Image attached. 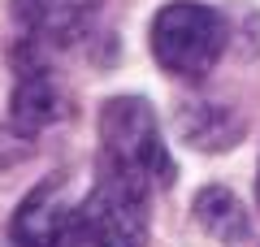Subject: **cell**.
Segmentation results:
<instances>
[{"mask_svg": "<svg viewBox=\"0 0 260 247\" xmlns=\"http://www.w3.org/2000/svg\"><path fill=\"white\" fill-rule=\"evenodd\" d=\"M74 113L65 82L48 70L39 56H22V65L13 70V91H9V117L13 130L22 135H39L48 126H61Z\"/></svg>", "mask_w": 260, "mask_h": 247, "instance_id": "5b68a950", "label": "cell"}, {"mask_svg": "<svg viewBox=\"0 0 260 247\" xmlns=\"http://www.w3.org/2000/svg\"><path fill=\"white\" fill-rule=\"evenodd\" d=\"M65 247H148V191L100 174V182L78 200Z\"/></svg>", "mask_w": 260, "mask_h": 247, "instance_id": "3957f363", "label": "cell"}, {"mask_svg": "<svg viewBox=\"0 0 260 247\" xmlns=\"http://www.w3.org/2000/svg\"><path fill=\"white\" fill-rule=\"evenodd\" d=\"M256 200H260V169H256Z\"/></svg>", "mask_w": 260, "mask_h": 247, "instance_id": "9c48e42d", "label": "cell"}, {"mask_svg": "<svg viewBox=\"0 0 260 247\" xmlns=\"http://www.w3.org/2000/svg\"><path fill=\"white\" fill-rule=\"evenodd\" d=\"M100 174L126 178L143 191L174 187L178 165L160 139V121L143 96H113L100 109Z\"/></svg>", "mask_w": 260, "mask_h": 247, "instance_id": "6da1fadb", "label": "cell"}, {"mask_svg": "<svg viewBox=\"0 0 260 247\" xmlns=\"http://www.w3.org/2000/svg\"><path fill=\"white\" fill-rule=\"evenodd\" d=\"M70 178H48L39 182L26 200L18 204V212L9 217V238L13 247H65L70 230H74L78 200L70 195Z\"/></svg>", "mask_w": 260, "mask_h": 247, "instance_id": "277c9868", "label": "cell"}, {"mask_svg": "<svg viewBox=\"0 0 260 247\" xmlns=\"http://www.w3.org/2000/svg\"><path fill=\"white\" fill-rule=\"evenodd\" d=\"M178 130L191 147L200 152H225L243 139V117L225 104H213V100H200L191 109H178Z\"/></svg>", "mask_w": 260, "mask_h": 247, "instance_id": "52a82bcc", "label": "cell"}, {"mask_svg": "<svg viewBox=\"0 0 260 247\" xmlns=\"http://www.w3.org/2000/svg\"><path fill=\"white\" fill-rule=\"evenodd\" d=\"M9 9L35 39L70 44L91 26V18L100 13V0H9Z\"/></svg>", "mask_w": 260, "mask_h": 247, "instance_id": "8992f818", "label": "cell"}, {"mask_svg": "<svg viewBox=\"0 0 260 247\" xmlns=\"http://www.w3.org/2000/svg\"><path fill=\"white\" fill-rule=\"evenodd\" d=\"M148 44L169 78L200 82L225 52V18L200 0H174L152 18Z\"/></svg>", "mask_w": 260, "mask_h": 247, "instance_id": "7a4b0ae2", "label": "cell"}, {"mask_svg": "<svg viewBox=\"0 0 260 247\" xmlns=\"http://www.w3.org/2000/svg\"><path fill=\"white\" fill-rule=\"evenodd\" d=\"M191 212H195V221H200L217 243H225V247H239V243H247V238H251L247 208H243L239 195L225 191V187H204V191L195 195Z\"/></svg>", "mask_w": 260, "mask_h": 247, "instance_id": "ba28073f", "label": "cell"}]
</instances>
